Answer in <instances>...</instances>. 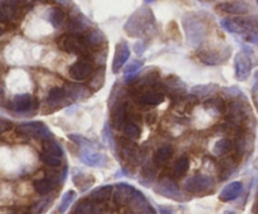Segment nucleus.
Wrapping results in <instances>:
<instances>
[{
    "instance_id": "54",
    "label": "nucleus",
    "mask_w": 258,
    "mask_h": 214,
    "mask_svg": "<svg viewBox=\"0 0 258 214\" xmlns=\"http://www.w3.org/2000/svg\"><path fill=\"white\" fill-rule=\"evenodd\" d=\"M254 77H256V80H257V83H258V70L256 73H254Z\"/></svg>"
},
{
    "instance_id": "5",
    "label": "nucleus",
    "mask_w": 258,
    "mask_h": 214,
    "mask_svg": "<svg viewBox=\"0 0 258 214\" xmlns=\"http://www.w3.org/2000/svg\"><path fill=\"white\" fill-rule=\"evenodd\" d=\"M57 43L60 49L67 53H73V54H86L88 50L85 42H83V37H81V35H60Z\"/></svg>"
},
{
    "instance_id": "46",
    "label": "nucleus",
    "mask_w": 258,
    "mask_h": 214,
    "mask_svg": "<svg viewBox=\"0 0 258 214\" xmlns=\"http://www.w3.org/2000/svg\"><path fill=\"white\" fill-rule=\"evenodd\" d=\"M106 55H107V50H106V49L98 50V53L96 54V57H95L96 63H97L98 65H101V67H103V65H105Z\"/></svg>"
},
{
    "instance_id": "56",
    "label": "nucleus",
    "mask_w": 258,
    "mask_h": 214,
    "mask_svg": "<svg viewBox=\"0 0 258 214\" xmlns=\"http://www.w3.org/2000/svg\"><path fill=\"white\" fill-rule=\"evenodd\" d=\"M257 166H258V160H257Z\"/></svg>"
},
{
    "instance_id": "36",
    "label": "nucleus",
    "mask_w": 258,
    "mask_h": 214,
    "mask_svg": "<svg viewBox=\"0 0 258 214\" xmlns=\"http://www.w3.org/2000/svg\"><path fill=\"white\" fill-rule=\"evenodd\" d=\"M121 128H122L123 135L126 136V138H130V140H136V138L140 137V133H141L140 127H139V126L136 125L134 121H131V120L126 121Z\"/></svg>"
},
{
    "instance_id": "24",
    "label": "nucleus",
    "mask_w": 258,
    "mask_h": 214,
    "mask_svg": "<svg viewBox=\"0 0 258 214\" xmlns=\"http://www.w3.org/2000/svg\"><path fill=\"white\" fill-rule=\"evenodd\" d=\"M75 214H103V210L98 204L85 199L76 205Z\"/></svg>"
},
{
    "instance_id": "7",
    "label": "nucleus",
    "mask_w": 258,
    "mask_h": 214,
    "mask_svg": "<svg viewBox=\"0 0 258 214\" xmlns=\"http://www.w3.org/2000/svg\"><path fill=\"white\" fill-rule=\"evenodd\" d=\"M155 191L160 195L165 196V198H170L173 200L183 201L185 199L183 191L179 189L178 184L170 178H163L159 181L158 186L155 188Z\"/></svg>"
},
{
    "instance_id": "49",
    "label": "nucleus",
    "mask_w": 258,
    "mask_h": 214,
    "mask_svg": "<svg viewBox=\"0 0 258 214\" xmlns=\"http://www.w3.org/2000/svg\"><path fill=\"white\" fill-rule=\"evenodd\" d=\"M246 40L248 43H252V44H257L258 45V33H249L248 35L246 37Z\"/></svg>"
},
{
    "instance_id": "6",
    "label": "nucleus",
    "mask_w": 258,
    "mask_h": 214,
    "mask_svg": "<svg viewBox=\"0 0 258 214\" xmlns=\"http://www.w3.org/2000/svg\"><path fill=\"white\" fill-rule=\"evenodd\" d=\"M117 142L118 148H120V154L123 159H126L128 163L135 164V165L141 163V160H143V153L139 149L138 144H135L133 140L126 137H120Z\"/></svg>"
},
{
    "instance_id": "28",
    "label": "nucleus",
    "mask_w": 258,
    "mask_h": 214,
    "mask_svg": "<svg viewBox=\"0 0 258 214\" xmlns=\"http://www.w3.org/2000/svg\"><path fill=\"white\" fill-rule=\"evenodd\" d=\"M55 186H57V181L50 178L40 179V180H37L34 183L35 191L40 195H45V194L50 193L52 190H54Z\"/></svg>"
},
{
    "instance_id": "1",
    "label": "nucleus",
    "mask_w": 258,
    "mask_h": 214,
    "mask_svg": "<svg viewBox=\"0 0 258 214\" xmlns=\"http://www.w3.org/2000/svg\"><path fill=\"white\" fill-rule=\"evenodd\" d=\"M123 28H125V32L133 38L149 34L155 28V18H154L153 12L146 7L140 8L128 18Z\"/></svg>"
},
{
    "instance_id": "40",
    "label": "nucleus",
    "mask_w": 258,
    "mask_h": 214,
    "mask_svg": "<svg viewBox=\"0 0 258 214\" xmlns=\"http://www.w3.org/2000/svg\"><path fill=\"white\" fill-rule=\"evenodd\" d=\"M68 137L71 138V140L73 141V142L76 144V145L81 146V148H93L95 146V142L91 140H88L87 137H85V136L82 135H77V133H71Z\"/></svg>"
},
{
    "instance_id": "33",
    "label": "nucleus",
    "mask_w": 258,
    "mask_h": 214,
    "mask_svg": "<svg viewBox=\"0 0 258 214\" xmlns=\"http://www.w3.org/2000/svg\"><path fill=\"white\" fill-rule=\"evenodd\" d=\"M165 97H164L163 93H159V92H145L139 97V101L144 105H151V106H155V105H160V103L164 102Z\"/></svg>"
},
{
    "instance_id": "21",
    "label": "nucleus",
    "mask_w": 258,
    "mask_h": 214,
    "mask_svg": "<svg viewBox=\"0 0 258 214\" xmlns=\"http://www.w3.org/2000/svg\"><path fill=\"white\" fill-rule=\"evenodd\" d=\"M242 189H243V185H242L241 181H232L228 185L224 186L223 190L219 194V199L224 201V203L234 200V199H237L241 195Z\"/></svg>"
},
{
    "instance_id": "10",
    "label": "nucleus",
    "mask_w": 258,
    "mask_h": 214,
    "mask_svg": "<svg viewBox=\"0 0 258 214\" xmlns=\"http://www.w3.org/2000/svg\"><path fill=\"white\" fill-rule=\"evenodd\" d=\"M249 108L243 101H233L228 106V117L236 125H241L249 117Z\"/></svg>"
},
{
    "instance_id": "35",
    "label": "nucleus",
    "mask_w": 258,
    "mask_h": 214,
    "mask_svg": "<svg viewBox=\"0 0 258 214\" xmlns=\"http://www.w3.org/2000/svg\"><path fill=\"white\" fill-rule=\"evenodd\" d=\"M204 107H206L209 112L216 113V115H219V113L226 111V105H224V101L222 100L221 97H213L211 98V100H208L204 103Z\"/></svg>"
},
{
    "instance_id": "38",
    "label": "nucleus",
    "mask_w": 258,
    "mask_h": 214,
    "mask_svg": "<svg viewBox=\"0 0 258 214\" xmlns=\"http://www.w3.org/2000/svg\"><path fill=\"white\" fill-rule=\"evenodd\" d=\"M103 82H105V68L101 67L100 69L95 73V76L91 78L90 86H88V87H91V88H93L95 91H97L102 87Z\"/></svg>"
},
{
    "instance_id": "12",
    "label": "nucleus",
    "mask_w": 258,
    "mask_h": 214,
    "mask_svg": "<svg viewBox=\"0 0 258 214\" xmlns=\"http://www.w3.org/2000/svg\"><path fill=\"white\" fill-rule=\"evenodd\" d=\"M37 102H35L34 98L29 95V93H22V95H17L9 103V110H12L13 112L17 113H25L33 108L34 110Z\"/></svg>"
},
{
    "instance_id": "29",
    "label": "nucleus",
    "mask_w": 258,
    "mask_h": 214,
    "mask_svg": "<svg viewBox=\"0 0 258 214\" xmlns=\"http://www.w3.org/2000/svg\"><path fill=\"white\" fill-rule=\"evenodd\" d=\"M43 153L47 155L57 156V158L62 159L63 156V149L59 144L53 138H48V140L43 141Z\"/></svg>"
},
{
    "instance_id": "20",
    "label": "nucleus",
    "mask_w": 258,
    "mask_h": 214,
    "mask_svg": "<svg viewBox=\"0 0 258 214\" xmlns=\"http://www.w3.org/2000/svg\"><path fill=\"white\" fill-rule=\"evenodd\" d=\"M218 8L222 12L233 15H244L249 12L248 4L244 2H223Z\"/></svg>"
},
{
    "instance_id": "8",
    "label": "nucleus",
    "mask_w": 258,
    "mask_h": 214,
    "mask_svg": "<svg viewBox=\"0 0 258 214\" xmlns=\"http://www.w3.org/2000/svg\"><path fill=\"white\" fill-rule=\"evenodd\" d=\"M234 72H236V78L241 82L248 80L252 72V60L249 57V53L241 50L234 57Z\"/></svg>"
},
{
    "instance_id": "9",
    "label": "nucleus",
    "mask_w": 258,
    "mask_h": 214,
    "mask_svg": "<svg viewBox=\"0 0 258 214\" xmlns=\"http://www.w3.org/2000/svg\"><path fill=\"white\" fill-rule=\"evenodd\" d=\"M232 49L229 47L222 48V49H206L202 50L198 54L199 59L207 65H217L226 62L231 55Z\"/></svg>"
},
{
    "instance_id": "42",
    "label": "nucleus",
    "mask_w": 258,
    "mask_h": 214,
    "mask_svg": "<svg viewBox=\"0 0 258 214\" xmlns=\"http://www.w3.org/2000/svg\"><path fill=\"white\" fill-rule=\"evenodd\" d=\"M40 160L48 166H53V168H57V166L62 165V159L57 158V156L47 155V154L42 153L40 154Z\"/></svg>"
},
{
    "instance_id": "31",
    "label": "nucleus",
    "mask_w": 258,
    "mask_h": 214,
    "mask_svg": "<svg viewBox=\"0 0 258 214\" xmlns=\"http://www.w3.org/2000/svg\"><path fill=\"white\" fill-rule=\"evenodd\" d=\"M233 150V141L231 138L223 137L216 142L213 148V153L216 156H223Z\"/></svg>"
},
{
    "instance_id": "57",
    "label": "nucleus",
    "mask_w": 258,
    "mask_h": 214,
    "mask_svg": "<svg viewBox=\"0 0 258 214\" xmlns=\"http://www.w3.org/2000/svg\"><path fill=\"white\" fill-rule=\"evenodd\" d=\"M257 5H258V2H257Z\"/></svg>"
},
{
    "instance_id": "53",
    "label": "nucleus",
    "mask_w": 258,
    "mask_h": 214,
    "mask_svg": "<svg viewBox=\"0 0 258 214\" xmlns=\"http://www.w3.org/2000/svg\"><path fill=\"white\" fill-rule=\"evenodd\" d=\"M224 214H236V213H234V211H232V210H227Z\"/></svg>"
},
{
    "instance_id": "14",
    "label": "nucleus",
    "mask_w": 258,
    "mask_h": 214,
    "mask_svg": "<svg viewBox=\"0 0 258 214\" xmlns=\"http://www.w3.org/2000/svg\"><path fill=\"white\" fill-rule=\"evenodd\" d=\"M130 58V48L126 42H120L116 44L115 55L112 60V72L117 73L123 67L127 59Z\"/></svg>"
},
{
    "instance_id": "52",
    "label": "nucleus",
    "mask_w": 258,
    "mask_h": 214,
    "mask_svg": "<svg viewBox=\"0 0 258 214\" xmlns=\"http://www.w3.org/2000/svg\"><path fill=\"white\" fill-rule=\"evenodd\" d=\"M148 214H156V213H155V210H154V209L151 208V209H150V211H149Z\"/></svg>"
},
{
    "instance_id": "43",
    "label": "nucleus",
    "mask_w": 258,
    "mask_h": 214,
    "mask_svg": "<svg viewBox=\"0 0 258 214\" xmlns=\"http://www.w3.org/2000/svg\"><path fill=\"white\" fill-rule=\"evenodd\" d=\"M141 67H144V60L143 59H135L133 62L128 63L127 67L125 68V76L126 75H135Z\"/></svg>"
},
{
    "instance_id": "30",
    "label": "nucleus",
    "mask_w": 258,
    "mask_h": 214,
    "mask_svg": "<svg viewBox=\"0 0 258 214\" xmlns=\"http://www.w3.org/2000/svg\"><path fill=\"white\" fill-rule=\"evenodd\" d=\"M174 154V148L170 145H165V146H161L160 149H158L154 155V161H155V165H163L165 164L169 159L173 156Z\"/></svg>"
},
{
    "instance_id": "17",
    "label": "nucleus",
    "mask_w": 258,
    "mask_h": 214,
    "mask_svg": "<svg viewBox=\"0 0 258 214\" xmlns=\"http://www.w3.org/2000/svg\"><path fill=\"white\" fill-rule=\"evenodd\" d=\"M83 42H85L87 48H92V49H97L98 48V50H100V48L105 47V45L107 44L106 35L103 34L100 29L90 30V32L83 37Z\"/></svg>"
},
{
    "instance_id": "27",
    "label": "nucleus",
    "mask_w": 258,
    "mask_h": 214,
    "mask_svg": "<svg viewBox=\"0 0 258 214\" xmlns=\"http://www.w3.org/2000/svg\"><path fill=\"white\" fill-rule=\"evenodd\" d=\"M219 86L216 83H209V85H198L194 86L190 90V93L196 97H209L218 92Z\"/></svg>"
},
{
    "instance_id": "16",
    "label": "nucleus",
    "mask_w": 258,
    "mask_h": 214,
    "mask_svg": "<svg viewBox=\"0 0 258 214\" xmlns=\"http://www.w3.org/2000/svg\"><path fill=\"white\" fill-rule=\"evenodd\" d=\"M64 92L67 98H71L73 101L86 100L91 95L90 88L85 85H80V83H68L64 88Z\"/></svg>"
},
{
    "instance_id": "32",
    "label": "nucleus",
    "mask_w": 258,
    "mask_h": 214,
    "mask_svg": "<svg viewBox=\"0 0 258 214\" xmlns=\"http://www.w3.org/2000/svg\"><path fill=\"white\" fill-rule=\"evenodd\" d=\"M66 14L59 8H50L47 13V19L54 28H59L64 22Z\"/></svg>"
},
{
    "instance_id": "2",
    "label": "nucleus",
    "mask_w": 258,
    "mask_h": 214,
    "mask_svg": "<svg viewBox=\"0 0 258 214\" xmlns=\"http://www.w3.org/2000/svg\"><path fill=\"white\" fill-rule=\"evenodd\" d=\"M183 28L185 30L186 40L193 47H198L206 39L207 27L198 15L186 14L183 18Z\"/></svg>"
},
{
    "instance_id": "18",
    "label": "nucleus",
    "mask_w": 258,
    "mask_h": 214,
    "mask_svg": "<svg viewBox=\"0 0 258 214\" xmlns=\"http://www.w3.org/2000/svg\"><path fill=\"white\" fill-rule=\"evenodd\" d=\"M126 108H127V103L126 101H118L111 110V121H112V126L115 128H121L123 123L126 122Z\"/></svg>"
},
{
    "instance_id": "48",
    "label": "nucleus",
    "mask_w": 258,
    "mask_h": 214,
    "mask_svg": "<svg viewBox=\"0 0 258 214\" xmlns=\"http://www.w3.org/2000/svg\"><path fill=\"white\" fill-rule=\"evenodd\" d=\"M134 49H135L136 54L141 55L144 52H145V49H146L145 43H144V42H138V43H136V44H135V47H134Z\"/></svg>"
},
{
    "instance_id": "37",
    "label": "nucleus",
    "mask_w": 258,
    "mask_h": 214,
    "mask_svg": "<svg viewBox=\"0 0 258 214\" xmlns=\"http://www.w3.org/2000/svg\"><path fill=\"white\" fill-rule=\"evenodd\" d=\"M189 169V159L186 156H181L178 161L174 165V170H173V175L175 178H181L186 174Z\"/></svg>"
},
{
    "instance_id": "25",
    "label": "nucleus",
    "mask_w": 258,
    "mask_h": 214,
    "mask_svg": "<svg viewBox=\"0 0 258 214\" xmlns=\"http://www.w3.org/2000/svg\"><path fill=\"white\" fill-rule=\"evenodd\" d=\"M165 86H166V90H168L171 95L178 96V97H180L186 90L185 83H184L180 78L176 77V76H170V77L166 80Z\"/></svg>"
},
{
    "instance_id": "50",
    "label": "nucleus",
    "mask_w": 258,
    "mask_h": 214,
    "mask_svg": "<svg viewBox=\"0 0 258 214\" xmlns=\"http://www.w3.org/2000/svg\"><path fill=\"white\" fill-rule=\"evenodd\" d=\"M136 78H138V73H135V75H126L125 76V82L126 83H131V82H134Z\"/></svg>"
},
{
    "instance_id": "15",
    "label": "nucleus",
    "mask_w": 258,
    "mask_h": 214,
    "mask_svg": "<svg viewBox=\"0 0 258 214\" xmlns=\"http://www.w3.org/2000/svg\"><path fill=\"white\" fill-rule=\"evenodd\" d=\"M127 205L130 206L131 210L135 211L136 214H148L151 209L150 204H149V201L146 200L144 194L139 190L134 191L133 196H131Z\"/></svg>"
},
{
    "instance_id": "23",
    "label": "nucleus",
    "mask_w": 258,
    "mask_h": 214,
    "mask_svg": "<svg viewBox=\"0 0 258 214\" xmlns=\"http://www.w3.org/2000/svg\"><path fill=\"white\" fill-rule=\"evenodd\" d=\"M88 25H90V22H88L86 18L73 17L72 19L68 22L67 29L68 32H70V34L80 35L82 34V33H85L86 30H88Z\"/></svg>"
},
{
    "instance_id": "26",
    "label": "nucleus",
    "mask_w": 258,
    "mask_h": 214,
    "mask_svg": "<svg viewBox=\"0 0 258 214\" xmlns=\"http://www.w3.org/2000/svg\"><path fill=\"white\" fill-rule=\"evenodd\" d=\"M66 98H67V96H66L64 88L53 87L48 93L47 102L50 107H58V106H62L64 103Z\"/></svg>"
},
{
    "instance_id": "45",
    "label": "nucleus",
    "mask_w": 258,
    "mask_h": 214,
    "mask_svg": "<svg viewBox=\"0 0 258 214\" xmlns=\"http://www.w3.org/2000/svg\"><path fill=\"white\" fill-rule=\"evenodd\" d=\"M156 165H154V164H146L145 168H144V175H145V178H150L153 179L154 176L156 175Z\"/></svg>"
},
{
    "instance_id": "34",
    "label": "nucleus",
    "mask_w": 258,
    "mask_h": 214,
    "mask_svg": "<svg viewBox=\"0 0 258 214\" xmlns=\"http://www.w3.org/2000/svg\"><path fill=\"white\" fill-rule=\"evenodd\" d=\"M236 168H237V164L233 158H227L226 160H223V163H222L221 165V169H219L221 180H226V179H228L229 176L236 171Z\"/></svg>"
},
{
    "instance_id": "11",
    "label": "nucleus",
    "mask_w": 258,
    "mask_h": 214,
    "mask_svg": "<svg viewBox=\"0 0 258 214\" xmlns=\"http://www.w3.org/2000/svg\"><path fill=\"white\" fill-rule=\"evenodd\" d=\"M80 159L85 165L92 166V168H103L107 164V156L102 153L93 151L92 148L82 149Z\"/></svg>"
},
{
    "instance_id": "51",
    "label": "nucleus",
    "mask_w": 258,
    "mask_h": 214,
    "mask_svg": "<svg viewBox=\"0 0 258 214\" xmlns=\"http://www.w3.org/2000/svg\"><path fill=\"white\" fill-rule=\"evenodd\" d=\"M159 211H160V214H174L173 210L166 208V206H159Z\"/></svg>"
},
{
    "instance_id": "44",
    "label": "nucleus",
    "mask_w": 258,
    "mask_h": 214,
    "mask_svg": "<svg viewBox=\"0 0 258 214\" xmlns=\"http://www.w3.org/2000/svg\"><path fill=\"white\" fill-rule=\"evenodd\" d=\"M223 93L226 96H228V97L237 98V97H239V96H241V97H244L243 93H242V91L239 90L238 87H236V86H233V87H224Z\"/></svg>"
},
{
    "instance_id": "55",
    "label": "nucleus",
    "mask_w": 258,
    "mask_h": 214,
    "mask_svg": "<svg viewBox=\"0 0 258 214\" xmlns=\"http://www.w3.org/2000/svg\"><path fill=\"white\" fill-rule=\"evenodd\" d=\"M3 33H4V29H3V27H0V35H2Z\"/></svg>"
},
{
    "instance_id": "19",
    "label": "nucleus",
    "mask_w": 258,
    "mask_h": 214,
    "mask_svg": "<svg viewBox=\"0 0 258 214\" xmlns=\"http://www.w3.org/2000/svg\"><path fill=\"white\" fill-rule=\"evenodd\" d=\"M135 190L136 189L133 185H128L126 183H120L116 185L115 190H112L113 199H115L117 204H127Z\"/></svg>"
},
{
    "instance_id": "41",
    "label": "nucleus",
    "mask_w": 258,
    "mask_h": 214,
    "mask_svg": "<svg viewBox=\"0 0 258 214\" xmlns=\"http://www.w3.org/2000/svg\"><path fill=\"white\" fill-rule=\"evenodd\" d=\"M221 25L223 27V29H226L227 32L234 33V34H239V33H244L236 23L233 22V19H229V18H224L221 20Z\"/></svg>"
},
{
    "instance_id": "22",
    "label": "nucleus",
    "mask_w": 258,
    "mask_h": 214,
    "mask_svg": "<svg viewBox=\"0 0 258 214\" xmlns=\"http://www.w3.org/2000/svg\"><path fill=\"white\" fill-rule=\"evenodd\" d=\"M113 186L112 185H101L98 188H96L95 190H92L88 196V200L93 201L96 204L103 203V201L108 200L112 195Z\"/></svg>"
},
{
    "instance_id": "39",
    "label": "nucleus",
    "mask_w": 258,
    "mask_h": 214,
    "mask_svg": "<svg viewBox=\"0 0 258 214\" xmlns=\"http://www.w3.org/2000/svg\"><path fill=\"white\" fill-rule=\"evenodd\" d=\"M75 198H76V191H73V190L67 191V193L63 195L62 201H60V204H59V208H58L59 213H64V211L70 208L71 204L73 203Z\"/></svg>"
},
{
    "instance_id": "3",
    "label": "nucleus",
    "mask_w": 258,
    "mask_h": 214,
    "mask_svg": "<svg viewBox=\"0 0 258 214\" xmlns=\"http://www.w3.org/2000/svg\"><path fill=\"white\" fill-rule=\"evenodd\" d=\"M214 186H216V180L211 175H206V174H197V175L190 176L184 183V189L193 194L208 193L213 190Z\"/></svg>"
},
{
    "instance_id": "13",
    "label": "nucleus",
    "mask_w": 258,
    "mask_h": 214,
    "mask_svg": "<svg viewBox=\"0 0 258 214\" xmlns=\"http://www.w3.org/2000/svg\"><path fill=\"white\" fill-rule=\"evenodd\" d=\"M93 65L88 60H78L70 68V77L75 81H85L92 75Z\"/></svg>"
},
{
    "instance_id": "47",
    "label": "nucleus",
    "mask_w": 258,
    "mask_h": 214,
    "mask_svg": "<svg viewBox=\"0 0 258 214\" xmlns=\"http://www.w3.org/2000/svg\"><path fill=\"white\" fill-rule=\"evenodd\" d=\"M10 127H12V122L8 120H5V118L0 117V133H3L4 131L9 130Z\"/></svg>"
},
{
    "instance_id": "4",
    "label": "nucleus",
    "mask_w": 258,
    "mask_h": 214,
    "mask_svg": "<svg viewBox=\"0 0 258 214\" xmlns=\"http://www.w3.org/2000/svg\"><path fill=\"white\" fill-rule=\"evenodd\" d=\"M17 132L20 136L24 137H34V138H42L43 141L52 138V133H50L49 128L39 121H30V122H24L18 125Z\"/></svg>"
}]
</instances>
